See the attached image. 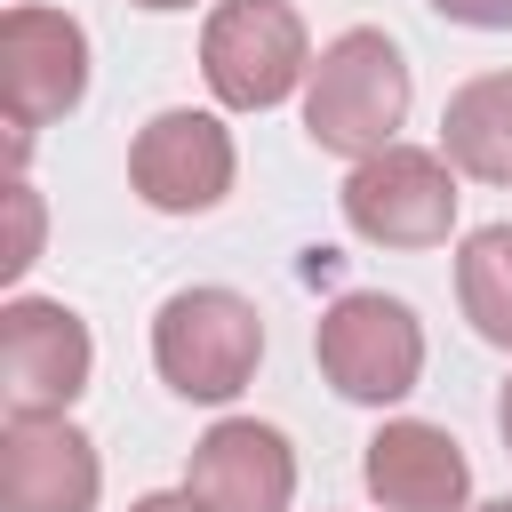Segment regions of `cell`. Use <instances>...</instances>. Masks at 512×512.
Instances as JSON below:
<instances>
[{"mask_svg": "<svg viewBox=\"0 0 512 512\" xmlns=\"http://www.w3.org/2000/svg\"><path fill=\"white\" fill-rule=\"evenodd\" d=\"M104 464L72 416H16L0 424V512H96Z\"/></svg>", "mask_w": 512, "mask_h": 512, "instance_id": "obj_9", "label": "cell"}, {"mask_svg": "<svg viewBox=\"0 0 512 512\" xmlns=\"http://www.w3.org/2000/svg\"><path fill=\"white\" fill-rule=\"evenodd\" d=\"M480 512H512V496H496V504H480Z\"/></svg>", "mask_w": 512, "mask_h": 512, "instance_id": "obj_19", "label": "cell"}, {"mask_svg": "<svg viewBox=\"0 0 512 512\" xmlns=\"http://www.w3.org/2000/svg\"><path fill=\"white\" fill-rule=\"evenodd\" d=\"M456 304L480 344L512 352V224H480L456 248Z\"/></svg>", "mask_w": 512, "mask_h": 512, "instance_id": "obj_13", "label": "cell"}, {"mask_svg": "<svg viewBox=\"0 0 512 512\" xmlns=\"http://www.w3.org/2000/svg\"><path fill=\"white\" fill-rule=\"evenodd\" d=\"M0 376L16 416H72L96 376V336L64 296H8L0 304Z\"/></svg>", "mask_w": 512, "mask_h": 512, "instance_id": "obj_7", "label": "cell"}, {"mask_svg": "<svg viewBox=\"0 0 512 512\" xmlns=\"http://www.w3.org/2000/svg\"><path fill=\"white\" fill-rule=\"evenodd\" d=\"M128 512H208V504H200L192 488H152V496H136Z\"/></svg>", "mask_w": 512, "mask_h": 512, "instance_id": "obj_16", "label": "cell"}, {"mask_svg": "<svg viewBox=\"0 0 512 512\" xmlns=\"http://www.w3.org/2000/svg\"><path fill=\"white\" fill-rule=\"evenodd\" d=\"M264 360V312L240 288H176L152 312V368L176 400H240Z\"/></svg>", "mask_w": 512, "mask_h": 512, "instance_id": "obj_2", "label": "cell"}, {"mask_svg": "<svg viewBox=\"0 0 512 512\" xmlns=\"http://www.w3.org/2000/svg\"><path fill=\"white\" fill-rule=\"evenodd\" d=\"M496 432H504V448H512V376H504V392H496Z\"/></svg>", "mask_w": 512, "mask_h": 512, "instance_id": "obj_17", "label": "cell"}, {"mask_svg": "<svg viewBox=\"0 0 512 512\" xmlns=\"http://www.w3.org/2000/svg\"><path fill=\"white\" fill-rule=\"evenodd\" d=\"M184 488L208 504V512H288L296 504V448L280 424H256V416H224L192 440V464H184Z\"/></svg>", "mask_w": 512, "mask_h": 512, "instance_id": "obj_10", "label": "cell"}, {"mask_svg": "<svg viewBox=\"0 0 512 512\" xmlns=\"http://www.w3.org/2000/svg\"><path fill=\"white\" fill-rule=\"evenodd\" d=\"M136 8H152V16H168V8H192V0H136Z\"/></svg>", "mask_w": 512, "mask_h": 512, "instance_id": "obj_18", "label": "cell"}, {"mask_svg": "<svg viewBox=\"0 0 512 512\" xmlns=\"http://www.w3.org/2000/svg\"><path fill=\"white\" fill-rule=\"evenodd\" d=\"M448 24H472V32H512V0H432Z\"/></svg>", "mask_w": 512, "mask_h": 512, "instance_id": "obj_15", "label": "cell"}, {"mask_svg": "<svg viewBox=\"0 0 512 512\" xmlns=\"http://www.w3.org/2000/svg\"><path fill=\"white\" fill-rule=\"evenodd\" d=\"M440 152L472 184H512V72H472L440 112Z\"/></svg>", "mask_w": 512, "mask_h": 512, "instance_id": "obj_12", "label": "cell"}, {"mask_svg": "<svg viewBox=\"0 0 512 512\" xmlns=\"http://www.w3.org/2000/svg\"><path fill=\"white\" fill-rule=\"evenodd\" d=\"M80 96H88V32H80V16L16 0L0 16V104H8V152H16V168H24V144L48 120H64Z\"/></svg>", "mask_w": 512, "mask_h": 512, "instance_id": "obj_5", "label": "cell"}, {"mask_svg": "<svg viewBox=\"0 0 512 512\" xmlns=\"http://www.w3.org/2000/svg\"><path fill=\"white\" fill-rule=\"evenodd\" d=\"M416 104V80H408V56L392 32L376 24H352L336 32L320 56H312V80H304V136L336 160H368L384 144H400V120Z\"/></svg>", "mask_w": 512, "mask_h": 512, "instance_id": "obj_1", "label": "cell"}, {"mask_svg": "<svg viewBox=\"0 0 512 512\" xmlns=\"http://www.w3.org/2000/svg\"><path fill=\"white\" fill-rule=\"evenodd\" d=\"M8 208H16V240H8L0 272H8V280H24V272L40 264V200H32V184H24V176H8Z\"/></svg>", "mask_w": 512, "mask_h": 512, "instance_id": "obj_14", "label": "cell"}, {"mask_svg": "<svg viewBox=\"0 0 512 512\" xmlns=\"http://www.w3.org/2000/svg\"><path fill=\"white\" fill-rule=\"evenodd\" d=\"M336 208L368 248H440L456 232V168H448V152L384 144V152L352 160Z\"/></svg>", "mask_w": 512, "mask_h": 512, "instance_id": "obj_6", "label": "cell"}, {"mask_svg": "<svg viewBox=\"0 0 512 512\" xmlns=\"http://www.w3.org/2000/svg\"><path fill=\"white\" fill-rule=\"evenodd\" d=\"M312 360H320V376L344 400L392 408L424 376V320L400 296H384V288H344L320 312V328H312Z\"/></svg>", "mask_w": 512, "mask_h": 512, "instance_id": "obj_4", "label": "cell"}, {"mask_svg": "<svg viewBox=\"0 0 512 512\" xmlns=\"http://www.w3.org/2000/svg\"><path fill=\"white\" fill-rule=\"evenodd\" d=\"M360 480L384 512H464L472 504V456L456 448L448 424L392 416L360 448Z\"/></svg>", "mask_w": 512, "mask_h": 512, "instance_id": "obj_11", "label": "cell"}, {"mask_svg": "<svg viewBox=\"0 0 512 512\" xmlns=\"http://www.w3.org/2000/svg\"><path fill=\"white\" fill-rule=\"evenodd\" d=\"M200 80L224 112H272L312 80V40L288 0H216L200 24Z\"/></svg>", "mask_w": 512, "mask_h": 512, "instance_id": "obj_3", "label": "cell"}, {"mask_svg": "<svg viewBox=\"0 0 512 512\" xmlns=\"http://www.w3.org/2000/svg\"><path fill=\"white\" fill-rule=\"evenodd\" d=\"M240 176V152H232V128L216 112H192V104H168L136 128L128 144V184L144 208L160 216H208Z\"/></svg>", "mask_w": 512, "mask_h": 512, "instance_id": "obj_8", "label": "cell"}]
</instances>
